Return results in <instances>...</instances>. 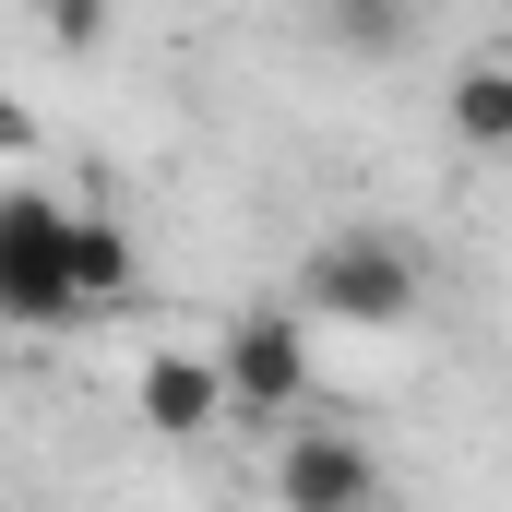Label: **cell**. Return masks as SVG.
Listing matches in <instances>:
<instances>
[{
  "label": "cell",
  "instance_id": "6da1fadb",
  "mask_svg": "<svg viewBox=\"0 0 512 512\" xmlns=\"http://www.w3.org/2000/svg\"><path fill=\"white\" fill-rule=\"evenodd\" d=\"M286 298H298L310 322H334V334H405L417 298H429V262H417L405 227H334V239L298 251Z\"/></svg>",
  "mask_w": 512,
  "mask_h": 512
},
{
  "label": "cell",
  "instance_id": "7a4b0ae2",
  "mask_svg": "<svg viewBox=\"0 0 512 512\" xmlns=\"http://www.w3.org/2000/svg\"><path fill=\"white\" fill-rule=\"evenodd\" d=\"M72 239H84V215H72L60 191H36V179H12V191H0V322H24V334L84 322Z\"/></svg>",
  "mask_w": 512,
  "mask_h": 512
},
{
  "label": "cell",
  "instance_id": "3957f363",
  "mask_svg": "<svg viewBox=\"0 0 512 512\" xmlns=\"http://www.w3.org/2000/svg\"><path fill=\"white\" fill-rule=\"evenodd\" d=\"M310 310L298 298H262V310H239L227 334H215V358H227V405L239 417H274V429H298V393L322 382V358H310Z\"/></svg>",
  "mask_w": 512,
  "mask_h": 512
},
{
  "label": "cell",
  "instance_id": "277c9868",
  "mask_svg": "<svg viewBox=\"0 0 512 512\" xmlns=\"http://www.w3.org/2000/svg\"><path fill=\"white\" fill-rule=\"evenodd\" d=\"M274 512H382V441L370 429H334V417H298L274 429Z\"/></svg>",
  "mask_w": 512,
  "mask_h": 512
},
{
  "label": "cell",
  "instance_id": "5b68a950",
  "mask_svg": "<svg viewBox=\"0 0 512 512\" xmlns=\"http://www.w3.org/2000/svg\"><path fill=\"white\" fill-rule=\"evenodd\" d=\"M131 417H143L155 441H203L215 417H239V405H227V358H215V346H143Z\"/></svg>",
  "mask_w": 512,
  "mask_h": 512
},
{
  "label": "cell",
  "instance_id": "8992f818",
  "mask_svg": "<svg viewBox=\"0 0 512 512\" xmlns=\"http://www.w3.org/2000/svg\"><path fill=\"white\" fill-rule=\"evenodd\" d=\"M441 131H453L465 155H512V36H489V48L453 72V96H441Z\"/></svg>",
  "mask_w": 512,
  "mask_h": 512
},
{
  "label": "cell",
  "instance_id": "52a82bcc",
  "mask_svg": "<svg viewBox=\"0 0 512 512\" xmlns=\"http://www.w3.org/2000/svg\"><path fill=\"white\" fill-rule=\"evenodd\" d=\"M72 286H84V322H96V310H120L131 286H143V251H131V227L108 215V203H96V215H84V239H72Z\"/></svg>",
  "mask_w": 512,
  "mask_h": 512
},
{
  "label": "cell",
  "instance_id": "ba28073f",
  "mask_svg": "<svg viewBox=\"0 0 512 512\" xmlns=\"http://www.w3.org/2000/svg\"><path fill=\"white\" fill-rule=\"evenodd\" d=\"M322 36L358 48V60H405L417 48V12H322Z\"/></svg>",
  "mask_w": 512,
  "mask_h": 512
}]
</instances>
